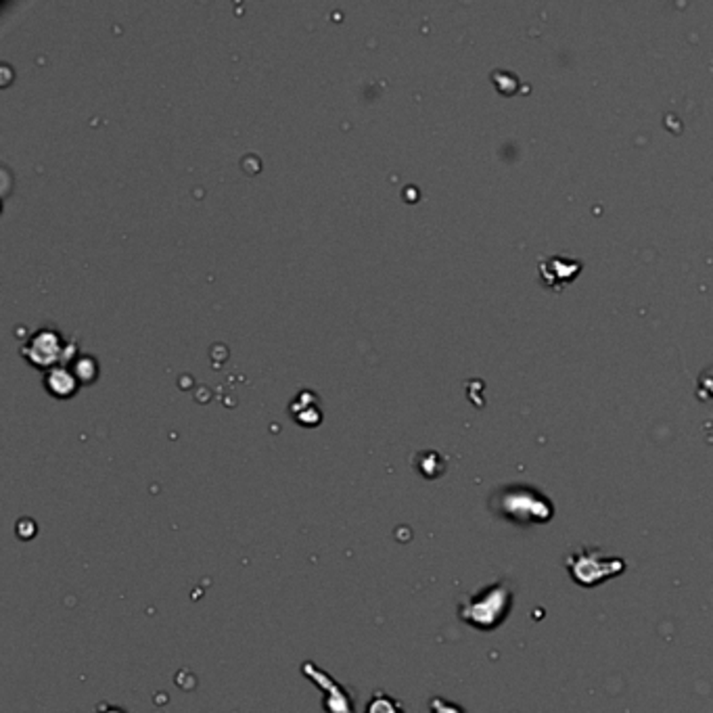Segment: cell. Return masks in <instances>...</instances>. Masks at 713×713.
Returning a JSON list of instances; mask_svg holds the SVG:
<instances>
[{
  "mask_svg": "<svg viewBox=\"0 0 713 713\" xmlns=\"http://www.w3.org/2000/svg\"><path fill=\"white\" fill-rule=\"evenodd\" d=\"M303 676L308 678L309 682H314L320 691L325 693L323 697V707L326 713H354L356 705L352 694H349L348 688H343L335 678L326 674L325 670H320L317 663L306 662L302 665Z\"/></svg>",
  "mask_w": 713,
  "mask_h": 713,
  "instance_id": "6da1fadb",
  "label": "cell"
},
{
  "mask_svg": "<svg viewBox=\"0 0 713 713\" xmlns=\"http://www.w3.org/2000/svg\"><path fill=\"white\" fill-rule=\"evenodd\" d=\"M67 346L63 341L59 333L55 331H38L36 335L30 339L27 346H23L21 354L30 364L36 368H43V371H51L55 368L57 362L61 358H67Z\"/></svg>",
  "mask_w": 713,
  "mask_h": 713,
  "instance_id": "7a4b0ae2",
  "label": "cell"
},
{
  "mask_svg": "<svg viewBox=\"0 0 713 713\" xmlns=\"http://www.w3.org/2000/svg\"><path fill=\"white\" fill-rule=\"evenodd\" d=\"M44 385L46 389H49V394H52L55 397H72L75 394V389H78V379H75L74 372H69L67 368L55 366L51 368L49 375H46Z\"/></svg>",
  "mask_w": 713,
  "mask_h": 713,
  "instance_id": "3957f363",
  "label": "cell"
},
{
  "mask_svg": "<svg viewBox=\"0 0 713 713\" xmlns=\"http://www.w3.org/2000/svg\"><path fill=\"white\" fill-rule=\"evenodd\" d=\"M366 713H404V709H402L400 701L391 697V694L377 691L366 703Z\"/></svg>",
  "mask_w": 713,
  "mask_h": 713,
  "instance_id": "277c9868",
  "label": "cell"
},
{
  "mask_svg": "<svg viewBox=\"0 0 713 713\" xmlns=\"http://www.w3.org/2000/svg\"><path fill=\"white\" fill-rule=\"evenodd\" d=\"M431 709H434V713H463L458 709V707L450 705V703H446V701H442V699L431 701Z\"/></svg>",
  "mask_w": 713,
  "mask_h": 713,
  "instance_id": "5b68a950",
  "label": "cell"
},
{
  "mask_svg": "<svg viewBox=\"0 0 713 713\" xmlns=\"http://www.w3.org/2000/svg\"><path fill=\"white\" fill-rule=\"evenodd\" d=\"M98 713H128L124 707H118V705H107V703H103V705H98Z\"/></svg>",
  "mask_w": 713,
  "mask_h": 713,
  "instance_id": "8992f818",
  "label": "cell"
}]
</instances>
